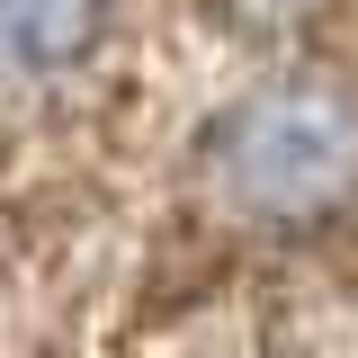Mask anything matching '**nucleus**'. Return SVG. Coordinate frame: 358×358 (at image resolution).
<instances>
[{
	"label": "nucleus",
	"instance_id": "obj_1",
	"mask_svg": "<svg viewBox=\"0 0 358 358\" xmlns=\"http://www.w3.org/2000/svg\"><path fill=\"white\" fill-rule=\"evenodd\" d=\"M206 188L242 224H313L358 188V90L268 81L206 134Z\"/></svg>",
	"mask_w": 358,
	"mask_h": 358
},
{
	"label": "nucleus",
	"instance_id": "obj_2",
	"mask_svg": "<svg viewBox=\"0 0 358 358\" xmlns=\"http://www.w3.org/2000/svg\"><path fill=\"white\" fill-rule=\"evenodd\" d=\"M99 36V0H0V81H54Z\"/></svg>",
	"mask_w": 358,
	"mask_h": 358
},
{
	"label": "nucleus",
	"instance_id": "obj_3",
	"mask_svg": "<svg viewBox=\"0 0 358 358\" xmlns=\"http://www.w3.org/2000/svg\"><path fill=\"white\" fill-rule=\"evenodd\" d=\"M233 9V27H251V36H287V27H305L322 0H224Z\"/></svg>",
	"mask_w": 358,
	"mask_h": 358
}]
</instances>
